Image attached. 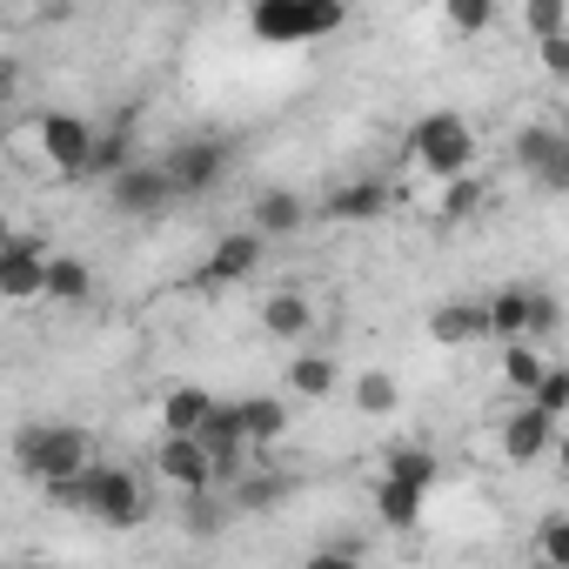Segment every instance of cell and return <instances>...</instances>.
Masks as SVG:
<instances>
[{
    "label": "cell",
    "mask_w": 569,
    "mask_h": 569,
    "mask_svg": "<svg viewBox=\"0 0 569 569\" xmlns=\"http://www.w3.org/2000/svg\"><path fill=\"white\" fill-rule=\"evenodd\" d=\"M54 502L94 516L101 529H141V522H148V489H141V476L121 469V462H88L68 489H54Z\"/></svg>",
    "instance_id": "obj_1"
},
{
    "label": "cell",
    "mask_w": 569,
    "mask_h": 569,
    "mask_svg": "<svg viewBox=\"0 0 569 569\" xmlns=\"http://www.w3.org/2000/svg\"><path fill=\"white\" fill-rule=\"evenodd\" d=\"M88 462H94V449H88V429H74V422H21L14 429V469L28 482H41L48 496L68 489Z\"/></svg>",
    "instance_id": "obj_2"
},
{
    "label": "cell",
    "mask_w": 569,
    "mask_h": 569,
    "mask_svg": "<svg viewBox=\"0 0 569 569\" xmlns=\"http://www.w3.org/2000/svg\"><path fill=\"white\" fill-rule=\"evenodd\" d=\"M342 28H349L342 0H254L248 8V34L261 48H316Z\"/></svg>",
    "instance_id": "obj_3"
},
{
    "label": "cell",
    "mask_w": 569,
    "mask_h": 569,
    "mask_svg": "<svg viewBox=\"0 0 569 569\" xmlns=\"http://www.w3.org/2000/svg\"><path fill=\"white\" fill-rule=\"evenodd\" d=\"M409 161L429 168L436 181H456L476 168V128L456 114V108H429L416 128H409Z\"/></svg>",
    "instance_id": "obj_4"
},
{
    "label": "cell",
    "mask_w": 569,
    "mask_h": 569,
    "mask_svg": "<svg viewBox=\"0 0 569 569\" xmlns=\"http://www.w3.org/2000/svg\"><path fill=\"white\" fill-rule=\"evenodd\" d=\"M108 201H114V214H128V221H154V214H168L181 194H174V181H168L161 161H134V168H121V174L108 181Z\"/></svg>",
    "instance_id": "obj_5"
},
{
    "label": "cell",
    "mask_w": 569,
    "mask_h": 569,
    "mask_svg": "<svg viewBox=\"0 0 569 569\" xmlns=\"http://www.w3.org/2000/svg\"><path fill=\"white\" fill-rule=\"evenodd\" d=\"M34 148H41L48 168L81 174V161H88V148H94V121L74 114V108H48V114L34 121Z\"/></svg>",
    "instance_id": "obj_6"
},
{
    "label": "cell",
    "mask_w": 569,
    "mask_h": 569,
    "mask_svg": "<svg viewBox=\"0 0 569 569\" xmlns=\"http://www.w3.org/2000/svg\"><path fill=\"white\" fill-rule=\"evenodd\" d=\"M154 476H161L168 489H181V496L221 489V476H214V462H208V449H201L194 436H161V442H154Z\"/></svg>",
    "instance_id": "obj_7"
},
{
    "label": "cell",
    "mask_w": 569,
    "mask_h": 569,
    "mask_svg": "<svg viewBox=\"0 0 569 569\" xmlns=\"http://www.w3.org/2000/svg\"><path fill=\"white\" fill-rule=\"evenodd\" d=\"M48 281V241L41 234H14L0 248V302H34Z\"/></svg>",
    "instance_id": "obj_8"
},
{
    "label": "cell",
    "mask_w": 569,
    "mask_h": 569,
    "mask_svg": "<svg viewBox=\"0 0 569 569\" xmlns=\"http://www.w3.org/2000/svg\"><path fill=\"white\" fill-rule=\"evenodd\" d=\"M516 168L536 174L542 188H569V134L549 128V121L522 128V134H516Z\"/></svg>",
    "instance_id": "obj_9"
},
{
    "label": "cell",
    "mask_w": 569,
    "mask_h": 569,
    "mask_svg": "<svg viewBox=\"0 0 569 569\" xmlns=\"http://www.w3.org/2000/svg\"><path fill=\"white\" fill-rule=\"evenodd\" d=\"M161 168H168L174 194H201V188H214V181L228 174V148H221V141H208V134H194V141H174Z\"/></svg>",
    "instance_id": "obj_10"
},
{
    "label": "cell",
    "mask_w": 569,
    "mask_h": 569,
    "mask_svg": "<svg viewBox=\"0 0 569 569\" xmlns=\"http://www.w3.org/2000/svg\"><path fill=\"white\" fill-rule=\"evenodd\" d=\"M302 221H309V208L296 188H261L248 201V234H261V241H289V234H302Z\"/></svg>",
    "instance_id": "obj_11"
},
{
    "label": "cell",
    "mask_w": 569,
    "mask_h": 569,
    "mask_svg": "<svg viewBox=\"0 0 569 569\" xmlns=\"http://www.w3.org/2000/svg\"><path fill=\"white\" fill-rule=\"evenodd\" d=\"M261 254H268V241L261 234H248V228H234V234H221L214 248H208V281L214 289H234V281H248L254 268H261Z\"/></svg>",
    "instance_id": "obj_12"
},
{
    "label": "cell",
    "mask_w": 569,
    "mask_h": 569,
    "mask_svg": "<svg viewBox=\"0 0 569 569\" xmlns=\"http://www.w3.org/2000/svg\"><path fill=\"white\" fill-rule=\"evenodd\" d=\"M141 154H134V128L128 121H114V128H94V148H88V161H81V174L74 181H114L121 168H134Z\"/></svg>",
    "instance_id": "obj_13"
},
{
    "label": "cell",
    "mask_w": 569,
    "mask_h": 569,
    "mask_svg": "<svg viewBox=\"0 0 569 569\" xmlns=\"http://www.w3.org/2000/svg\"><path fill=\"white\" fill-rule=\"evenodd\" d=\"M482 322H489V336L509 349V342H529L536 336V289H502V296H489L482 302Z\"/></svg>",
    "instance_id": "obj_14"
},
{
    "label": "cell",
    "mask_w": 569,
    "mask_h": 569,
    "mask_svg": "<svg viewBox=\"0 0 569 569\" xmlns=\"http://www.w3.org/2000/svg\"><path fill=\"white\" fill-rule=\"evenodd\" d=\"M234 436H241L248 449L281 442V436H289V402H281V396H248V402H234Z\"/></svg>",
    "instance_id": "obj_15"
},
{
    "label": "cell",
    "mask_w": 569,
    "mask_h": 569,
    "mask_svg": "<svg viewBox=\"0 0 569 569\" xmlns=\"http://www.w3.org/2000/svg\"><path fill=\"white\" fill-rule=\"evenodd\" d=\"M261 329H268L274 342H296V349H302V336L316 329V302H309L302 289H281V296L261 302Z\"/></svg>",
    "instance_id": "obj_16"
},
{
    "label": "cell",
    "mask_w": 569,
    "mask_h": 569,
    "mask_svg": "<svg viewBox=\"0 0 569 569\" xmlns=\"http://www.w3.org/2000/svg\"><path fill=\"white\" fill-rule=\"evenodd\" d=\"M389 201H396V194H389L382 181H342V188L322 201V214H329V221H356V228H362V221H382V214H389Z\"/></svg>",
    "instance_id": "obj_17"
},
{
    "label": "cell",
    "mask_w": 569,
    "mask_h": 569,
    "mask_svg": "<svg viewBox=\"0 0 569 569\" xmlns=\"http://www.w3.org/2000/svg\"><path fill=\"white\" fill-rule=\"evenodd\" d=\"M214 409H221V402H214L201 382H181V389L161 396V436H201V422H208Z\"/></svg>",
    "instance_id": "obj_18"
},
{
    "label": "cell",
    "mask_w": 569,
    "mask_h": 569,
    "mask_svg": "<svg viewBox=\"0 0 569 569\" xmlns=\"http://www.w3.org/2000/svg\"><path fill=\"white\" fill-rule=\"evenodd\" d=\"M549 442H556V422L536 416L529 402H516V416L502 422V456L509 462H536V456H549Z\"/></svg>",
    "instance_id": "obj_19"
},
{
    "label": "cell",
    "mask_w": 569,
    "mask_h": 569,
    "mask_svg": "<svg viewBox=\"0 0 569 569\" xmlns=\"http://www.w3.org/2000/svg\"><path fill=\"white\" fill-rule=\"evenodd\" d=\"M429 336L442 349H469V342H489V322H482V302H442L429 316Z\"/></svg>",
    "instance_id": "obj_20"
},
{
    "label": "cell",
    "mask_w": 569,
    "mask_h": 569,
    "mask_svg": "<svg viewBox=\"0 0 569 569\" xmlns=\"http://www.w3.org/2000/svg\"><path fill=\"white\" fill-rule=\"evenodd\" d=\"M382 482H402V489L429 496V489L442 482V462H436V449H422V442H396V449H389V469H382Z\"/></svg>",
    "instance_id": "obj_21"
},
{
    "label": "cell",
    "mask_w": 569,
    "mask_h": 569,
    "mask_svg": "<svg viewBox=\"0 0 569 569\" xmlns=\"http://www.w3.org/2000/svg\"><path fill=\"white\" fill-rule=\"evenodd\" d=\"M336 382H342L336 356L296 349V362H289V396H302V402H322V396H336Z\"/></svg>",
    "instance_id": "obj_22"
},
{
    "label": "cell",
    "mask_w": 569,
    "mask_h": 569,
    "mask_svg": "<svg viewBox=\"0 0 569 569\" xmlns=\"http://www.w3.org/2000/svg\"><path fill=\"white\" fill-rule=\"evenodd\" d=\"M41 296L48 302H88L94 296V274H88V261L81 254H48V281H41Z\"/></svg>",
    "instance_id": "obj_23"
},
{
    "label": "cell",
    "mask_w": 569,
    "mask_h": 569,
    "mask_svg": "<svg viewBox=\"0 0 569 569\" xmlns=\"http://www.w3.org/2000/svg\"><path fill=\"white\" fill-rule=\"evenodd\" d=\"M396 402H402V389H396L389 369H362L356 376V409L362 416H396Z\"/></svg>",
    "instance_id": "obj_24"
},
{
    "label": "cell",
    "mask_w": 569,
    "mask_h": 569,
    "mask_svg": "<svg viewBox=\"0 0 569 569\" xmlns=\"http://www.w3.org/2000/svg\"><path fill=\"white\" fill-rule=\"evenodd\" d=\"M529 409H536V416H549V422L562 429V416H569V369H562V362H549V369H542V382L529 389Z\"/></svg>",
    "instance_id": "obj_25"
},
{
    "label": "cell",
    "mask_w": 569,
    "mask_h": 569,
    "mask_svg": "<svg viewBox=\"0 0 569 569\" xmlns=\"http://www.w3.org/2000/svg\"><path fill=\"white\" fill-rule=\"evenodd\" d=\"M376 516H382L389 529H416V522H422V496L402 489V482H376Z\"/></svg>",
    "instance_id": "obj_26"
},
{
    "label": "cell",
    "mask_w": 569,
    "mask_h": 569,
    "mask_svg": "<svg viewBox=\"0 0 569 569\" xmlns=\"http://www.w3.org/2000/svg\"><path fill=\"white\" fill-rule=\"evenodd\" d=\"M436 214H442V221H476V214H482V181H476V174H456V181H442V201H436Z\"/></svg>",
    "instance_id": "obj_27"
},
{
    "label": "cell",
    "mask_w": 569,
    "mask_h": 569,
    "mask_svg": "<svg viewBox=\"0 0 569 569\" xmlns=\"http://www.w3.org/2000/svg\"><path fill=\"white\" fill-rule=\"evenodd\" d=\"M542 369H549V362L536 356V342H509V349H502V382H509L516 396H529V389L542 382Z\"/></svg>",
    "instance_id": "obj_28"
},
{
    "label": "cell",
    "mask_w": 569,
    "mask_h": 569,
    "mask_svg": "<svg viewBox=\"0 0 569 569\" xmlns=\"http://www.w3.org/2000/svg\"><path fill=\"white\" fill-rule=\"evenodd\" d=\"M442 21H449L456 34H489V28H496V0H449Z\"/></svg>",
    "instance_id": "obj_29"
},
{
    "label": "cell",
    "mask_w": 569,
    "mask_h": 569,
    "mask_svg": "<svg viewBox=\"0 0 569 569\" xmlns=\"http://www.w3.org/2000/svg\"><path fill=\"white\" fill-rule=\"evenodd\" d=\"M522 28H529L536 41H556V34H569V8H562V0H529V8H522Z\"/></svg>",
    "instance_id": "obj_30"
},
{
    "label": "cell",
    "mask_w": 569,
    "mask_h": 569,
    "mask_svg": "<svg viewBox=\"0 0 569 569\" xmlns=\"http://www.w3.org/2000/svg\"><path fill=\"white\" fill-rule=\"evenodd\" d=\"M536 542H542V569H569V522L562 516H542Z\"/></svg>",
    "instance_id": "obj_31"
},
{
    "label": "cell",
    "mask_w": 569,
    "mask_h": 569,
    "mask_svg": "<svg viewBox=\"0 0 569 569\" xmlns=\"http://www.w3.org/2000/svg\"><path fill=\"white\" fill-rule=\"evenodd\" d=\"M536 54H542V68H549V74H569V34H556V41H542Z\"/></svg>",
    "instance_id": "obj_32"
},
{
    "label": "cell",
    "mask_w": 569,
    "mask_h": 569,
    "mask_svg": "<svg viewBox=\"0 0 569 569\" xmlns=\"http://www.w3.org/2000/svg\"><path fill=\"white\" fill-rule=\"evenodd\" d=\"M549 329H562V302L536 289V336H549Z\"/></svg>",
    "instance_id": "obj_33"
},
{
    "label": "cell",
    "mask_w": 569,
    "mask_h": 569,
    "mask_svg": "<svg viewBox=\"0 0 569 569\" xmlns=\"http://www.w3.org/2000/svg\"><path fill=\"white\" fill-rule=\"evenodd\" d=\"M302 569H369V562H362V556H342V549H316Z\"/></svg>",
    "instance_id": "obj_34"
},
{
    "label": "cell",
    "mask_w": 569,
    "mask_h": 569,
    "mask_svg": "<svg viewBox=\"0 0 569 569\" xmlns=\"http://www.w3.org/2000/svg\"><path fill=\"white\" fill-rule=\"evenodd\" d=\"M8 88H14V61H8V54H0V94H8Z\"/></svg>",
    "instance_id": "obj_35"
},
{
    "label": "cell",
    "mask_w": 569,
    "mask_h": 569,
    "mask_svg": "<svg viewBox=\"0 0 569 569\" xmlns=\"http://www.w3.org/2000/svg\"><path fill=\"white\" fill-rule=\"evenodd\" d=\"M14 241V221H8V208H0V248H8Z\"/></svg>",
    "instance_id": "obj_36"
},
{
    "label": "cell",
    "mask_w": 569,
    "mask_h": 569,
    "mask_svg": "<svg viewBox=\"0 0 569 569\" xmlns=\"http://www.w3.org/2000/svg\"><path fill=\"white\" fill-rule=\"evenodd\" d=\"M21 569H61V562H21Z\"/></svg>",
    "instance_id": "obj_37"
},
{
    "label": "cell",
    "mask_w": 569,
    "mask_h": 569,
    "mask_svg": "<svg viewBox=\"0 0 569 569\" xmlns=\"http://www.w3.org/2000/svg\"><path fill=\"white\" fill-rule=\"evenodd\" d=\"M188 569H201V562H188Z\"/></svg>",
    "instance_id": "obj_38"
},
{
    "label": "cell",
    "mask_w": 569,
    "mask_h": 569,
    "mask_svg": "<svg viewBox=\"0 0 569 569\" xmlns=\"http://www.w3.org/2000/svg\"><path fill=\"white\" fill-rule=\"evenodd\" d=\"M529 569H542V562H529Z\"/></svg>",
    "instance_id": "obj_39"
}]
</instances>
